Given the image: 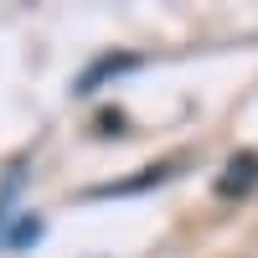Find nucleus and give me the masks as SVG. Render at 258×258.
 <instances>
[{"label":"nucleus","mask_w":258,"mask_h":258,"mask_svg":"<svg viewBox=\"0 0 258 258\" xmlns=\"http://www.w3.org/2000/svg\"><path fill=\"white\" fill-rule=\"evenodd\" d=\"M253 181H258V155H232L227 160V176L217 181V191H222V197H243Z\"/></svg>","instance_id":"nucleus-1"},{"label":"nucleus","mask_w":258,"mask_h":258,"mask_svg":"<svg viewBox=\"0 0 258 258\" xmlns=\"http://www.w3.org/2000/svg\"><path fill=\"white\" fill-rule=\"evenodd\" d=\"M41 238V222L36 217H21V227L11 232V248H26V243H36Z\"/></svg>","instance_id":"nucleus-2"}]
</instances>
